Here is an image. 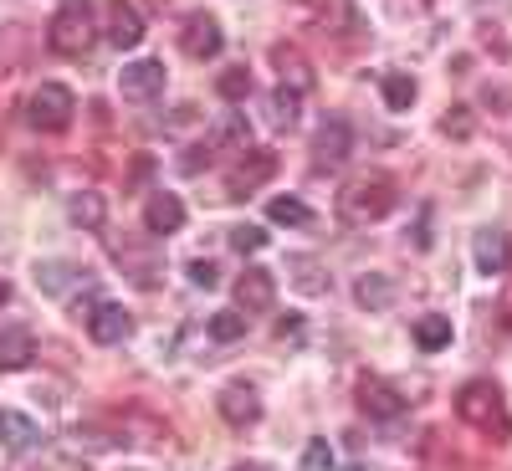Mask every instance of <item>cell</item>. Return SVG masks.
<instances>
[{"instance_id": "cell-14", "label": "cell", "mask_w": 512, "mask_h": 471, "mask_svg": "<svg viewBox=\"0 0 512 471\" xmlns=\"http://www.w3.org/2000/svg\"><path fill=\"white\" fill-rule=\"evenodd\" d=\"M144 226H149L154 236H169V231H180V226H185V205H180V195H169V190H154V195L144 200Z\"/></svg>"}, {"instance_id": "cell-9", "label": "cell", "mask_w": 512, "mask_h": 471, "mask_svg": "<svg viewBox=\"0 0 512 471\" xmlns=\"http://www.w3.org/2000/svg\"><path fill=\"white\" fill-rule=\"evenodd\" d=\"M277 303V277L267 267H246L236 277V308L241 313H267Z\"/></svg>"}, {"instance_id": "cell-5", "label": "cell", "mask_w": 512, "mask_h": 471, "mask_svg": "<svg viewBox=\"0 0 512 471\" xmlns=\"http://www.w3.org/2000/svg\"><path fill=\"white\" fill-rule=\"evenodd\" d=\"M277 175V154L272 149H241V159L226 169V200H246L251 190H262Z\"/></svg>"}, {"instance_id": "cell-31", "label": "cell", "mask_w": 512, "mask_h": 471, "mask_svg": "<svg viewBox=\"0 0 512 471\" xmlns=\"http://www.w3.org/2000/svg\"><path fill=\"white\" fill-rule=\"evenodd\" d=\"M6 303H11V287H6V282H0V308H6Z\"/></svg>"}, {"instance_id": "cell-23", "label": "cell", "mask_w": 512, "mask_h": 471, "mask_svg": "<svg viewBox=\"0 0 512 471\" xmlns=\"http://www.w3.org/2000/svg\"><path fill=\"white\" fill-rule=\"evenodd\" d=\"M210 338H216V344H236V338L246 333V318L236 313V308H226V313H210Z\"/></svg>"}, {"instance_id": "cell-30", "label": "cell", "mask_w": 512, "mask_h": 471, "mask_svg": "<svg viewBox=\"0 0 512 471\" xmlns=\"http://www.w3.org/2000/svg\"><path fill=\"white\" fill-rule=\"evenodd\" d=\"M231 471H267V466H256V461H241V466H231Z\"/></svg>"}, {"instance_id": "cell-27", "label": "cell", "mask_w": 512, "mask_h": 471, "mask_svg": "<svg viewBox=\"0 0 512 471\" xmlns=\"http://www.w3.org/2000/svg\"><path fill=\"white\" fill-rule=\"evenodd\" d=\"M231 246H236L241 256H256V251L267 246V231H262V226H236V231H231Z\"/></svg>"}, {"instance_id": "cell-3", "label": "cell", "mask_w": 512, "mask_h": 471, "mask_svg": "<svg viewBox=\"0 0 512 471\" xmlns=\"http://www.w3.org/2000/svg\"><path fill=\"white\" fill-rule=\"evenodd\" d=\"M47 41L57 57H82L93 47V6L88 0H62V11L47 26Z\"/></svg>"}, {"instance_id": "cell-11", "label": "cell", "mask_w": 512, "mask_h": 471, "mask_svg": "<svg viewBox=\"0 0 512 471\" xmlns=\"http://www.w3.org/2000/svg\"><path fill=\"white\" fill-rule=\"evenodd\" d=\"M216 405H221L226 425H236V431H246V425L262 420V400H256L251 384H226V390L216 395Z\"/></svg>"}, {"instance_id": "cell-18", "label": "cell", "mask_w": 512, "mask_h": 471, "mask_svg": "<svg viewBox=\"0 0 512 471\" xmlns=\"http://www.w3.org/2000/svg\"><path fill=\"white\" fill-rule=\"evenodd\" d=\"M415 344H420L425 354L446 349V344H451V318H441V313H425V318H415Z\"/></svg>"}, {"instance_id": "cell-13", "label": "cell", "mask_w": 512, "mask_h": 471, "mask_svg": "<svg viewBox=\"0 0 512 471\" xmlns=\"http://www.w3.org/2000/svg\"><path fill=\"white\" fill-rule=\"evenodd\" d=\"M359 410L374 415V420H400L405 415V400L395 384H384V379H364L359 384Z\"/></svg>"}, {"instance_id": "cell-7", "label": "cell", "mask_w": 512, "mask_h": 471, "mask_svg": "<svg viewBox=\"0 0 512 471\" xmlns=\"http://www.w3.org/2000/svg\"><path fill=\"white\" fill-rule=\"evenodd\" d=\"M180 47H185V57H195V62H205V57H221L226 36H221L216 16H205V11L185 16V26H180Z\"/></svg>"}, {"instance_id": "cell-16", "label": "cell", "mask_w": 512, "mask_h": 471, "mask_svg": "<svg viewBox=\"0 0 512 471\" xmlns=\"http://www.w3.org/2000/svg\"><path fill=\"white\" fill-rule=\"evenodd\" d=\"M36 359V338L31 328L11 323V328H0V369H26Z\"/></svg>"}, {"instance_id": "cell-26", "label": "cell", "mask_w": 512, "mask_h": 471, "mask_svg": "<svg viewBox=\"0 0 512 471\" xmlns=\"http://www.w3.org/2000/svg\"><path fill=\"white\" fill-rule=\"evenodd\" d=\"M67 210H72L77 226H103V200H98V195H72Z\"/></svg>"}, {"instance_id": "cell-25", "label": "cell", "mask_w": 512, "mask_h": 471, "mask_svg": "<svg viewBox=\"0 0 512 471\" xmlns=\"http://www.w3.org/2000/svg\"><path fill=\"white\" fill-rule=\"evenodd\" d=\"M216 88H221L226 103H246V98H251V72H246V67H226Z\"/></svg>"}, {"instance_id": "cell-8", "label": "cell", "mask_w": 512, "mask_h": 471, "mask_svg": "<svg viewBox=\"0 0 512 471\" xmlns=\"http://www.w3.org/2000/svg\"><path fill=\"white\" fill-rule=\"evenodd\" d=\"M118 93L128 103H154L164 93V62H128L118 72Z\"/></svg>"}, {"instance_id": "cell-4", "label": "cell", "mask_w": 512, "mask_h": 471, "mask_svg": "<svg viewBox=\"0 0 512 471\" xmlns=\"http://www.w3.org/2000/svg\"><path fill=\"white\" fill-rule=\"evenodd\" d=\"M77 113V98L62 88V82H41V88L26 98V123L41 128V134H62Z\"/></svg>"}, {"instance_id": "cell-21", "label": "cell", "mask_w": 512, "mask_h": 471, "mask_svg": "<svg viewBox=\"0 0 512 471\" xmlns=\"http://www.w3.org/2000/svg\"><path fill=\"white\" fill-rule=\"evenodd\" d=\"M272 62L282 67V82L292 77V93H308V88H313V72H308V62H303V57H297V52H287V47H277V52H272Z\"/></svg>"}, {"instance_id": "cell-17", "label": "cell", "mask_w": 512, "mask_h": 471, "mask_svg": "<svg viewBox=\"0 0 512 471\" xmlns=\"http://www.w3.org/2000/svg\"><path fill=\"white\" fill-rule=\"evenodd\" d=\"M0 441H6V451H31L41 441V425L21 410H0Z\"/></svg>"}, {"instance_id": "cell-29", "label": "cell", "mask_w": 512, "mask_h": 471, "mask_svg": "<svg viewBox=\"0 0 512 471\" xmlns=\"http://www.w3.org/2000/svg\"><path fill=\"white\" fill-rule=\"evenodd\" d=\"M190 282L210 292V287H216V282H221V272H216V262H190Z\"/></svg>"}, {"instance_id": "cell-19", "label": "cell", "mask_w": 512, "mask_h": 471, "mask_svg": "<svg viewBox=\"0 0 512 471\" xmlns=\"http://www.w3.org/2000/svg\"><path fill=\"white\" fill-rule=\"evenodd\" d=\"M379 93H384V103H390L395 113H405L410 103H415V77H405V72H384V82H379Z\"/></svg>"}, {"instance_id": "cell-28", "label": "cell", "mask_w": 512, "mask_h": 471, "mask_svg": "<svg viewBox=\"0 0 512 471\" xmlns=\"http://www.w3.org/2000/svg\"><path fill=\"white\" fill-rule=\"evenodd\" d=\"M328 466H333L328 441H308V451H303V471H328Z\"/></svg>"}, {"instance_id": "cell-24", "label": "cell", "mask_w": 512, "mask_h": 471, "mask_svg": "<svg viewBox=\"0 0 512 471\" xmlns=\"http://www.w3.org/2000/svg\"><path fill=\"white\" fill-rule=\"evenodd\" d=\"M267 108H272V123H277V128H292V123H297V108H303V93H292L287 82H282Z\"/></svg>"}, {"instance_id": "cell-6", "label": "cell", "mask_w": 512, "mask_h": 471, "mask_svg": "<svg viewBox=\"0 0 512 471\" xmlns=\"http://www.w3.org/2000/svg\"><path fill=\"white\" fill-rule=\"evenodd\" d=\"M349 149H354L349 123L344 118H323L318 134H313V169H338V164L349 159Z\"/></svg>"}, {"instance_id": "cell-10", "label": "cell", "mask_w": 512, "mask_h": 471, "mask_svg": "<svg viewBox=\"0 0 512 471\" xmlns=\"http://www.w3.org/2000/svg\"><path fill=\"white\" fill-rule=\"evenodd\" d=\"M134 333V318H128L118 303H93L88 308V338L93 344H123Z\"/></svg>"}, {"instance_id": "cell-20", "label": "cell", "mask_w": 512, "mask_h": 471, "mask_svg": "<svg viewBox=\"0 0 512 471\" xmlns=\"http://www.w3.org/2000/svg\"><path fill=\"white\" fill-rule=\"evenodd\" d=\"M354 297H359L364 308H390V303H395V282H390V277H379V272H369V277H359Z\"/></svg>"}, {"instance_id": "cell-22", "label": "cell", "mask_w": 512, "mask_h": 471, "mask_svg": "<svg viewBox=\"0 0 512 471\" xmlns=\"http://www.w3.org/2000/svg\"><path fill=\"white\" fill-rule=\"evenodd\" d=\"M267 216H272L277 226H308V221H313V210L297 200V195H277V200L267 205Z\"/></svg>"}, {"instance_id": "cell-15", "label": "cell", "mask_w": 512, "mask_h": 471, "mask_svg": "<svg viewBox=\"0 0 512 471\" xmlns=\"http://www.w3.org/2000/svg\"><path fill=\"white\" fill-rule=\"evenodd\" d=\"M108 41L123 47V52H134L144 41V21H139V11L128 6V0H108Z\"/></svg>"}, {"instance_id": "cell-2", "label": "cell", "mask_w": 512, "mask_h": 471, "mask_svg": "<svg viewBox=\"0 0 512 471\" xmlns=\"http://www.w3.org/2000/svg\"><path fill=\"white\" fill-rule=\"evenodd\" d=\"M395 205H400V195H395L390 175H364V180H354L344 195H338V210H344V221H354V226L384 221Z\"/></svg>"}, {"instance_id": "cell-1", "label": "cell", "mask_w": 512, "mask_h": 471, "mask_svg": "<svg viewBox=\"0 0 512 471\" xmlns=\"http://www.w3.org/2000/svg\"><path fill=\"white\" fill-rule=\"evenodd\" d=\"M456 415L472 425L477 436H487V441H507L512 436V415H507V405H502V390L492 379H472V384H461V395H456Z\"/></svg>"}, {"instance_id": "cell-12", "label": "cell", "mask_w": 512, "mask_h": 471, "mask_svg": "<svg viewBox=\"0 0 512 471\" xmlns=\"http://www.w3.org/2000/svg\"><path fill=\"white\" fill-rule=\"evenodd\" d=\"M472 256H477V272H482V277H502V272L512 267V241H507V231H477Z\"/></svg>"}]
</instances>
